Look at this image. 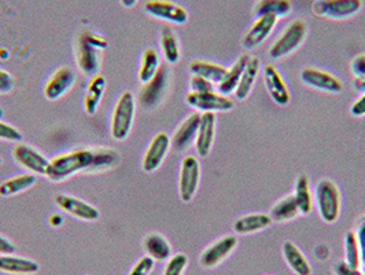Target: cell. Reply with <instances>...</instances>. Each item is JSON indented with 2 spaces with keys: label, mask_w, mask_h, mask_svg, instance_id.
I'll return each instance as SVG.
<instances>
[{
  "label": "cell",
  "mask_w": 365,
  "mask_h": 275,
  "mask_svg": "<svg viewBox=\"0 0 365 275\" xmlns=\"http://www.w3.org/2000/svg\"><path fill=\"white\" fill-rule=\"evenodd\" d=\"M299 215H301L299 208L294 200L292 194L284 196L279 201L274 202V206L269 211L271 219L276 223H287V221L297 219Z\"/></svg>",
  "instance_id": "obj_32"
},
{
  "label": "cell",
  "mask_w": 365,
  "mask_h": 275,
  "mask_svg": "<svg viewBox=\"0 0 365 275\" xmlns=\"http://www.w3.org/2000/svg\"><path fill=\"white\" fill-rule=\"evenodd\" d=\"M272 223L274 221L271 219L269 214L258 212V214H249L237 218L232 224V229L237 236H249L271 227Z\"/></svg>",
  "instance_id": "obj_22"
},
{
  "label": "cell",
  "mask_w": 365,
  "mask_h": 275,
  "mask_svg": "<svg viewBox=\"0 0 365 275\" xmlns=\"http://www.w3.org/2000/svg\"><path fill=\"white\" fill-rule=\"evenodd\" d=\"M201 163L195 156H185L179 172V197L184 204L192 201L201 184Z\"/></svg>",
  "instance_id": "obj_9"
},
{
  "label": "cell",
  "mask_w": 365,
  "mask_h": 275,
  "mask_svg": "<svg viewBox=\"0 0 365 275\" xmlns=\"http://www.w3.org/2000/svg\"><path fill=\"white\" fill-rule=\"evenodd\" d=\"M190 72L192 76H200L202 79L210 81L212 84L217 86L227 74V68L220 64L197 59L190 64Z\"/></svg>",
  "instance_id": "obj_30"
},
{
  "label": "cell",
  "mask_w": 365,
  "mask_h": 275,
  "mask_svg": "<svg viewBox=\"0 0 365 275\" xmlns=\"http://www.w3.org/2000/svg\"><path fill=\"white\" fill-rule=\"evenodd\" d=\"M172 147V138L166 132H158L150 142L143 156L142 168L147 174H153L161 168Z\"/></svg>",
  "instance_id": "obj_15"
},
{
  "label": "cell",
  "mask_w": 365,
  "mask_h": 275,
  "mask_svg": "<svg viewBox=\"0 0 365 275\" xmlns=\"http://www.w3.org/2000/svg\"><path fill=\"white\" fill-rule=\"evenodd\" d=\"M16 80L13 74H9L4 69H0V95H6L14 90Z\"/></svg>",
  "instance_id": "obj_41"
},
{
  "label": "cell",
  "mask_w": 365,
  "mask_h": 275,
  "mask_svg": "<svg viewBox=\"0 0 365 275\" xmlns=\"http://www.w3.org/2000/svg\"><path fill=\"white\" fill-rule=\"evenodd\" d=\"M36 175L34 174H24L7 179L0 184V197H14L21 193L28 191L36 184Z\"/></svg>",
  "instance_id": "obj_33"
},
{
  "label": "cell",
  "mask_w": 365,
  "mask_h": 275,
  "mask_svg": "<svg viewBox=\"0 0 365 275\" xmlns=\"http://www.w3.org/2000/svg\"><path fill=\"white\" fill-rule=\"evenodd\" d=\"M216 90V86L210 81L202 79L200 76H191L190 80V91L191 92H206Z\"/></svg>",
  "instance_id": "obj_39"
},
{
  "label": "cell",
  "mask_w": 365,
  "mask_h": 275,
  "mask_svg": "<svg viewBox=\"0 0 365 275\" xmlns=\"http://www.w3.org/2000/svg\"><path fill=\"white\" fill-rule=\"evenodd\" d=\"M17 251L16 244L6 236L0 234V255H11Z\"/></svg>",
  "instance_id": "obj_45"
},
{
  "label": "cell",
  "mask_w": 365,
  "mask_h": 275,
  "mask_svg": "<svg viewBox=\"0 0 365 275\" xmlns=\"http://www.w3.org/2000/svg\"><path fill=\"white\" fill-rule=\"evenodd\" d=\"M292 11V0H257L255 16L257 19L262 16H274L277 19L290 16Z\"/></svg>",
  "instance_id": "obj_29"
},
{
  "label": "cell",
  "mask_w": 365,
  "mask_h": 275,
  "mask_svg": "<svg viewBox=\"0 0 365 275\" xmlns=\"http://www.w3.org/2000/svg\"><path fill=\"white\" fill-rule=\"evenodd\" d=\"M350 114L353 117H364L365 116V92H363L350 106Z\"/></svg>",
  "instance_id": "obj_44"
},
{
  "label": "cell",
  "mask_w": 365,
  "mask_h": 275,
  "mask_svg": "<svg viewBox=\"0 0 365 275\" xmlns=\"http://www.w3.org/2000/svg\"><path fill=\"white\" fill-rule=\"evenodd\" d=\"M261 72V61L258 56H252L245 68V72L242 74V79L237 84V90L234 92L237 101H246L250 94L255 90L258 74Z\"/></svg>",
  "instance_id": "obj_24"
},
{
  "label": "cell",
  "mask_w": 365,
  "mask_h": 275,
  "mask_svg": "<svg viewBox=\"0 0 365 275\" xmlns=\"http://www.w3.org/2000/svg\"><path fill=\"white\" fill-rule=\"evenodd\" d=\"M143 248L147 256L151 257L155 261H168L172 254V245L165 236L160 233H150L143 241Z\"/></svg>",
  "instance_id": "obj_28"
},
{
  "label": "cell",
  "mask_w": 365,
  "mask_h": 275,
  "mask_svg": "<svg viewBox=\"0 0 365 275\" xmlns=\"http://www.w3.org/2000/svg\"><path fill=\"white\" fill-rule=\"evenodd\" d=\"M160 44H161L165 61L169 65H176L182 58V49H180L179 36L172 28H168V26L163 28Z\"/></svg>",
  "instance_id": "obj_31"
},
{
  "label": "cell",
  "mask_w": 365,
  "mask_h": 275,
  "mask_svg": "<svg viewBox=\"0 0 365 275\" xmlns=\"http://www.w3.org/2000/svg\"><path fill=\"white\" fill-rule=\"evenodd\" d=\"M282 254L286 264L295 275H312V266L304 252L292 242L284 241L282 246Z\"/></svg>",
  "instance_id": "obj_23"
},
{
  "label": "cell",
  "mask_w": 365,
  "mask_h": 275,
  "mask_svg": "<svg viewBox=\"0 0 365 275\" xmlns=\"http://www.w3.org/2000/svg\"><path fill=\"white\" fill-rule=\"evenodd\" d=\"M13 159L19 166L29 171L34 175L46 176L50 165V160L41 151H38L36 147L31 146L28 144H19L14 147Z\"/></svg>",
  "instance_id": "obj_13"
},
{
  "label": "cell",
  "mask_w": 365,
  "mask_h": 275,
  "mask_svg": "<svg viewBox=\"0 0 365 275\" xmlns=\"http://www.w3.org/2000/svg\"><path fill=\"white\" fill-rule=\"evenodd\" d=\"M359 244H360V249H361V267H364L365 273V218L360 220L357 230H356Z\"/></svg>",
  "instance_id": "obj_43"
},
{
  "label": "cell",
  "mask_w": 365,
  "mask_h": 275,
  "mask_svg": "<svg viewBox=\"0 0 365 275\" xmlns=\"http://www.w3.org/2000/svg\"><path fill=\"white\" fill-rule=\"evenodd\" d=\"M332 271H334V275H365L361 269H353V267L347 266L344 260L335 263Z\"/></svg>",
  "instance_id": "obj_42"
},
{
  "label": "cell",
  "mask_w": 365,
  "mask_h": 275,
  "mask_svg": "<svg viewBox=\"0 0 365 275\" xmlns=\"http://www.w3.org/2000/svg\"><path fill=\"white\" fill-rule=\"evenodd\" d=\"M138 1H139V0H121L123 6H124V7H127V9H132V7H135Z\"/></svg>",
  "instance_id": "obj_47"
},
{
  "label": "cell",
  "mask_w": 365,
  "mask_h": 275,
  "mask_svg": "<svg viewBox=\"0 0 365 275\" xmlns=\"http://www.w3.org/2000/svg\"><path fill=\"white\" fill-rule=\"evenodd\" d=\"M145 11L153 19H161L173 25H184L188 21L187 10L170 0H148Z\"/></svg>",
  "instance_id": "obj_12"
},
{
  "label": "cell",
  "mask_w": 365,
  "mask_h": 275,
  "mask_svg": "<svg viewBox=\"0 0 365 275\" xmlns=\"http://www.w3.org/2000/svg\"><path fill=\"white\" fill-rule=\"evenodd\" d=\"M277 21L279 19L274 16L258 17L242 39V47L247 51H252L264 44L265 40L274 34Z\"/></svg>",
  "instance_id": "obj_18"
},
{
  "label": "cell",
  "mask_w": 365,
  "mask_h": 275,
  "mask_svg": "<svg viewBox=\"0 0 365 275\" xmlns=\"http://www.w3.org/2000/svg\"><path fill=\"white\" fill-rule=\"evenodd\" d=\"M344 246H345L344 261L353 269H361V249H360L356 230H349L345 234Z\"/></svg>",
  "instance_id": "obj_35"
},
{
  "label": "cell",
  "mask_w": 365,
  "mask_h": 275,
  "mask_svg": "<svg viewBox=\"0 0 365 275\" xmlns=\"http://www.w3.org/2000/svg\"><path fill=\"white\" fill-rule=\"evenodd\" d=\"M299 80L304 86L316 91L326 92V94H341L344 90V83L335 74H329V71L307 66L301 71Z\"/></svg>",
  "instance_id": "obj_10"
},
{
  "label": "cell",
  "mask_w": 365,
  "mask_h": 275,
  "mask_svg": "<svg viewBox=\"0 0 365 275\" xmlns=\"http://www.w3.org/2000/svg\"><path fill=\"white\" fill-rule=\"evenodd\" d=\"M350 72L354 79H365V53L356 55L350 62Z\"/></svg>",
  "instance_id": "obj_40"
},
{
  "label": "cell",
  "mask_w": 365,
  "mask_h": 275,
  "mask_svg": "<svg viewBox=\"0 0 365 275\" xmlns=\"http://www.w3.org/2000/svg\"><path fill=\"white\" fill-rule=\"evenodd\" d=\"M237 237L224 236L207 245L200 256V263L203 269H215L231 256L237 248Z\"/></svg>",
  "instance_id": "obj_11"
},
{
  "label": "cell",
  "mask_w": 365,
  "mask_h": 275,
  "mask_svg": "<svg viewBox=\"0 0 365 275\" xmlns=\"http://www.w3.org/2000/svg\"><path fill=\"white\" fill-rule=\"evenodd\" d=\"M200 121H201V113L198 111L184 119L172 136V146L179 151H184L191 145H194L198 129H200Z\"/></svg>",
  "instance_id": "obj_20"
},
{
  "label": "cell",
  "mask_w": 365,
  "mask_h": 275,
  "mask_svg": "<svg viewBox=\"0 0 365 275\" xmlns=\"http://www.w3.org/2000/svg\"><path fill=\"white\" fill-rule=\"evenodd\" d=\"M313 194L320 219L327 224L336 223L342 211V194L338 184L329 179H322L316 184Z\"/></svg>",
  "instance_id": "obj_3"
},
{
  "label": "cell",
  "mask_w": 365,
  "mask_h": 275,
  "mask_svg": "<svg viewBox=\"0 0 365 275\" xmlns=\"http://www.w3.org/2000/svg\"><path fill=\"white\" fill-rule=\"evenodd\" d=\"M50 223L53 224V227H59V226L62 224V218L58 216V215H54V216L50 219Z\"/></svg>",
  "instance_id": "obj_46"
},
{
  "label": "cell",
  "mask_w": 365,
  "mask_h": 275,
  "mask_svg": "<svg viewBox=\"0 0 365 275\" xmlns=\"http://www.w3.org/2000/svg\"><path fill=\"white\" fill-rule=\"evenodd\" d=\"M216 129H217L216 113H202L200 129L194 144L198 157L205 159L212 153V149L216 141Z\"/></svg>",
  "instance_id": "obj_19"
},
{
  "label": "cell",
  "mask_w": 365,
  "mask_h": 275,
  "mask_svg": "<svg viewBox=\"0 0 365 275\" xmlns=\"http://www.w3.org/2000/svg\"><path fill=\"white\" fill-rule=\"evenodd\" d=\"M160 68H161V59L158 53L154 49H147L142 55V62L138 72L139 81L142 84H146L157 74Z\"/></svg>",
  "instance_id": "obj_34"
},
{
  "label": "cell",
  "mask_w": 365,
  "mask_h": 275,
  "mask_svg": "<svg viewBox=\"0 0 365 275\" xmlns=\"http://www.w3.org/2000/svg\"><path fill=\"white\" fill-rule=\"evenodd\" d=\"M1 163H3V159H1V157H0V165H1Z\"/></svg>",
  "instance_id": "obj_48"
},
{
  "label": "cell",
  "mask_w": 365,
  "mask_h": 275,
  "mask_svg": "<svg viewBox=\"0 0 365 275\" xmlns=\"http://www.w3.org/2000/svg\"><path fill=\"white\" fill-rule=\"evenodd\" d=\"M40 271V264L29 257L0 255V273L11 275H35Z\"/></svg>",
  "instance_id": "obj_21"
},
{
  "label": "cell",
  "mask_w": 365,
  "mask_h": 275,
  "mask_svg": "<svg viewBox=\"0 0 365 275\" xmlns=\"http://www.w3.org/2000/svg\"><path fill=\"white\" fill-rule=\"evenodd\" d=\"M106 47L108 41L105 37L93 32H83L76 43V61L78 69L90 77L99 74L102 51Z\"/></svg>",
  "instance_id": "obj_2"
},
{
  "label": "cell",
  "mask_w": 365,
  "mask_h": 275,
  "mask_svg": "<svg viewBox=\"0 0 365 275\" xmlns=\"http://www.w3.org/2000/svg\"><path fill=\"white\" fill-rule=\"evenodd\" d=\"M22 134L11 124L0 121V141L4 142H21Z\"/></svg>",
  "instance_id": "obj_38"
},
{
  "label": "cell",
  "mask_w": 365,
  "mask_h": 275,
  "mask_svg": "<svg viewBox=\"0 0 365 275\" xmlns=\"http://www.w3.org/2000/svg\"><path fill=\"white\" fill-rule=\"evenodd\" d=\"M292 197L297 202L299 212L302 216L311 215L314 208V194L312 191L309 178L305 175H299L294 182V193Z\"/></svg>",
  "instance_id": "obj_26"
},
{
  "label": "cell",
  "mask_w": 365,
  "mask_h": 275,
  "mask_svg": "<svg viewBox=\"0 0 365 275\" xmlns=\"http://www.w3.org/2000/svg\"><path fill=\"white\" fill-rule=\"evenodd\" d=\"M262 79L268 95L274 101V104L282 108L287 106L292 101V92L280 71L274 65L269 64L262 69Z\"/></svg>",
  "instance_id": "obj_14"
},
{
  "label": "cell",
  "mask_w": 365,
  "mask_h": 275,
  "mask_svg": "<svg viewBox=\"0 0 365 275\" xmlns=\"http://www.w3.org/2000/svg\"><path fill=\"white\" fill-rule=\"evenodd\" d=\"M188 266V257L184 254L172 255L166 261L163 275H184V271Z\"/></svg>",
  "instance_id": "obj_36"
},
{
  "label": "cell",
  "mask_w": 365,
  "mask_h": 275,
  "mask_svg": "<svg viewBox=\"0 0 365 275\" xmlns=\"http://www.w3.org/2000/svg\"><path fill=\"white\" fill-rule=\"evenodd\" d=\"M308 36V25L304 19H294L277 36L268 50V56L274 61H280L294 54Z\"/></svg>",
  "instance_id": "obj_4"
},
{
  "label": "cell",
  "mask_w": 365,
  "mask_h": 275,
  "mask_svg": "<svg viewBox=\"0 0 365 275\" xmlns=\"http://www.w3.org/2000/svg\"><path fill=\"white\" fill-rule=\"evenodd\" d=\"M56 205L68 215L84 221H96L101 218V212L90 202L69 194H58L55 197Z\"/></svg>",
  "instance_id": "obj_17"
},
{
  "label": "cell",
  "mask_w": 365,
  "mask_h": 275,
  "mask_svg": "<svg viewBox=\"0 0 365 275\" xmlns=\"http://www.w3.org/2000/svg\"><path fill=\"white\" fill-rule=\"evenodd\" d=\"M363 0H314L311 11L319 19L344 21L357 16L363 9Z\"/></svg>",
  "instance_id": "obj_6"
},
{
  "label": "cell",
  "mask_w": 365,
  "mask_h": 275,
  "mask_svg": "<svg viewBox=\"0 0 365 275\" xmlns=\"http://www.w3.org/2000/svg\"><path fill=\"white\" fill-rule=\"evenodd\" d=\"M77 76L71 66H61L51 74L44 86V96L48 101H58L72 91Z\"/></svg>",
  "instance_id": "obj_16"
},
{
  "label": "cell",
  "mask_w": 365,
  "mask_h": 275,
  "mask_svg": "<svg viewBox=\"0 0 365 275\" xmlns=\"http://www.w3.org/2000/svg\"><path fill=\"white\" fill-rule=\"evenodd\" d=\"M185 102L198 113H227L235 108L234 99L217 90L206 92H188Z\"/></svg>",
  "instance_id": "obj_8"
},
{
  "label": "cell",
  "mask_w": 365,
  "mask_h": 275,
  "mask_svg": "<svg viewBox=\"0 0 365 275\" xmlns=\"http://www.w3.org/2000/svg\"><path fill=\"white\" fill-rule=\"evenodd\" d=\"M249 59H250V55L249 54L239 55L237 61L230 68H227V74L224 76V79L216 86V90L220 94L230 96L235 92Z\"/></svg>",
  "instance_id": "obj_25"
},
{
  "label": "cell",
  "mask_w": 365,
  "mask_h": 275,
  "mask_svg": "<svg viewBox=\"0 0 365 275\" xmlns=\"http://www.w3.org/2000/svg\"><path fill=\"white\" fill-rule=\"evenodd\" d=\"M120 163V154L108 147L77 149L50 160L46 176L55 184L71 179L80 172L98 174L113 169Z\"/></svg>",
  "instance_id": "obj_1"
},
{
  "label": "cell",
  "mask_w": 365,
  "mask_h": 275,
  "mask_svg": "<svg viewBox=\"0 0 365 275\" xmlns=\"http://www.w3.org/2000/svg\"><path fill=\"white\" fill-rule=\"evenodd\" d=\"M136 98L130 91H124L118 98L110 123V132L114 141H125L132 131L136 116Z\"/></svg>",
  "instance_id": "obj_5"
},
{
  "label": "cell",
  "mask_w": 365,
  "mask_h": 275,
  "mask_svg": "<svg viewBox=\"0 0 365 275\" xmlns=\"http://www.w3.org/2000/svg\"><path fill=\"white\" fill-rule=\"evenodd\" d=\"M154 267H155V260H153L151 257L146 255L135 263L128 275H150L153 273Z\"/></svg>",
  "instance_id": "obj_37"
},
{
  "label": "cell",
  "mask_w": 365,
  "mask_h": 275,
  "mask_svg": "<svg viewBox=\"0 0 365 275\" xmlns=\"http://www.w3.org/2000/svg\"><path fill=\"white\" fill-rule=\"evenodd\" d=\"M170 87V71L168 66L161 65L157 74L143 84V89L139 95V104L146 110L157 109L169 92Z\"/></svg>",
  "instance_id": "obj_7"
},
{
  "label": "cell",
  "mask_w": 365,
  "mask_h": 275,
  "mask_svg": "<svg viewBox=\"0 0 365 275\" xmlns=\"http://www.w3.org/2000/svg\"><path fill=\"white\" fill-rule=\"evenodd\" d=\"M106 91V79L102 74H95L91 77V81L88 83V87L84 95V110L93 116L103 99V95Z\"/></svg>",
  "instance_id": "obj_27"
}]
</instances>
